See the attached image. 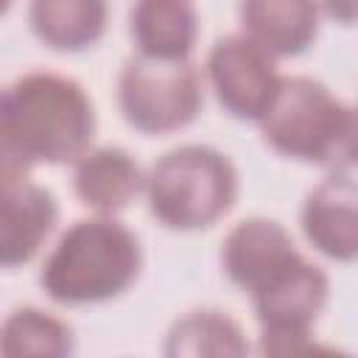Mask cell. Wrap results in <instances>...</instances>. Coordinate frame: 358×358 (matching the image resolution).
<instances>
[{
    "mask_svg": "<svg viewBox=\"0 0 358 358\" xmlns=\"http://www.w3.org/2000/svg\"><path fill=\"white\" fill-rule=\"evenodd\" d=\"M0 126L34 162L62 165L90 151L95 109L78 81L36 70L0 87Z\"/></svg>",
    "mask_w": 358,
    "mask_h": 358,
    "instance_id": "cell-1",
    "label": "cell"
},
{
    "mask_svg": "<svg viewBox=\"0 0 358 358\" xmlns=\"http://www.w3.org/2000/svg\"><path fill=\"white\" fill-rule=\"evenodd\" d=\"M143 252L115 218L76 221L48 255L39 285L62 305H92L120 296L140 274Z\"/></svg>",
    "mask_w": 358,
    "mask_h": 358,
    "instance_id": "cell-2",
    "label": "cell"
},
{
    "mask_svg": "<svg viewBox=\"0 0 358 358\" xmlns=\"http://www.w3.org/2000/svg\"><path fill=\"white\" fill-rule=\"evenodd\" d=\"M257 123L263 140L282 157L327 168L352 165L358 134L355 112L316 78H280Z\"/></svg>",
    "mask_w": 358,
    "mask_h": 358,
    "instance_id": "cell-3",
    "label": "cell"
},
{
    "mask_svg": "<svg viewBox=\"0 0 358 358\" xmlns=\"http://www.w3.org/2000/svg\"><path fill=\"white\" fill-rule=\"evenodd\" d=\"M151 213L171 229H204L238 199V171L210 145H179L162 154L145 182Z\"/></svg>",
    "mask_w": 358,
    "mask_h": 358,
    "instance_id": "cell-4",
    "label": "cell"
},
{
    "mask_svg": "<svg viewBox=\"0 0 358 358\" xmlns=\"http://www.w3.org/2000/svg\"><path fill=\"white\" fill-rule=\"evenodd\" d=\"M201 76L187 59H126L117 78V106L143 134H168L196 120L201 109Z\"/></svg>",
    "mask_w": 358,
    "mask_h": 358,
    "instance_id": "cell-5",
    "label": "cell"
},
{
    "mask_svg": "<svg viewBox=\"0 0 358 358\" xmlns=\"http://www.w3.org/2000/svg\"><path fill=\"white\" fill-rule=\"evenodd\" d=\"M249 294L257 322L263 327V352L288 355L310 350V327L330 296L327 274L319 266H313L296 252Z\"/></svg>",
    "mask_w": 358,
    "mask_h": 358,
    "instance_id": "cell-6",
    "label": "cell"
},
{
    "mask_svg": "<svg viewBox=\"0 0 358 358\" xmlns=\"http://www.w3.org/2000/svg\"><path fill=\"white\" fill-rule=\"evenodd\" d=\"M207 76L218 103L238 120H260L280 84L274 56L246 34H232L213 45Z\"/></svg>",
    "mask_w": 358,
    "mask_h": 358,
    "instance_id": "cell-7",
    "label": "cell"
},
{
    "mask_svg": "<svg viewBox=\"0 0 358 358\" xmlns=\"http://www.w3.org/2000/svg\"><path fill=\"white\" fill-rule=\"evenodd\" d=\"M302 232L322 255L350 263L358 255V187L350 168H333V173L316 185L302 204Z\"/></svg>",
    "mask_w": 358,
    "mask_h": 358,
    "instance_id": "cell-8",
    "label": "cell"
},
{
    "mask_svg": "<svg viewBox=\"0 0 358 358\" xmlns=\"http://www.w3.org/2000/svg\"><path fill=\"white\" fill-rule=\"evenodd\" d=\"M59 218L50 190L22 182L0 190V268L28 263L48 241Z\"/></svg>",
    "mask_w": 358,
    "mask_h": 358,
    "instance_id": "cell-9",
    "label": "cell"
},
{
    "mask_svg": "<svg viewBox=\"0 0 358 358\" xmlns=\"http://www.w3.org/2000/svg\"><path fill=\"white\" fill-rule=\"evenodd\" d=\"M294 255H296V246L291 235L277 221L255 215L232 227L221 249V263L227 277L238 288L252 291L257 282H263L274 268L288 263Z\"/></svg>",
    "mask_w": 358,
    "mask_h": 358,
    "instance_id": "cell-10",
    "label": "cell"
},
{
    "mask_svg": "<svg viewBox=\"0 0 358 358\" xmlns=\"http://www.w3.org/2000/svg\"><path fill=\"white\" fill-rule=\"evenodd\" d=\"M241 22L271 56H299L319 31V0H241Z\"/></svg>",
    "mask_w": 358,
    "mask_h": 358,
    "instance_id": "cell-11",
    "label": "cell"
},
{
    "mask_svg": "<svg viewBox=\"0 0 358 358\" xmlns=\"http://www.w3.org/2000/svg\"><path fill=\"white\" fill-rule=\"evenodd\" d=\"M143 182L145 179L134 157L117 145L92 148L76 159L73 190L81 204L98 210L101 215L123 210L143 190Z\"/></svg>",
    "mask_w": 358,
    "mask_h": 358,
    "instance_id": "cell-12",
    "label": "cell"
},
{
    "mask_svg": "<svg viewBox=\"0 0 358 358\" xmlns=\"http://www.w3.org/2000/svg\"><path fill=\"white\" fill-rule=\"evenodd\" d=\"M131 36L143 56L187 59L199 36L193 0H137L131 6Z\"/></svg>",
    "mask_w": 358,
    "mask_h": 358,
    "instance_id": "cell-13",
    "label": "cell"
},
{
    "mask_svg": "<svg viewBox=\"0 0 358 358\" xmlns=\"http://www.w3.org/2000/svg\"><path fill=\"white\" fill-rule=\"evenodd\" d=\"M106 0H31L28 20L34 34L53 50L92 48L106 31Z\"/></svg>",
    "mask_w": 358,
    "mask_h": 358,
    "instance_id": "cell-14",
    "label": "cell"
},
{
    "mask_svg": "<svg viewBox=\"0 0 358 358\" xmlns=\"http://www.w3.org/2000/svg\"><path fill=\"white\" fill-rule=\"evenodd\" d=\"M246 352L249 344L241 327L221 310H190L173 322L165 338V355L171 358H218Z\"/></svg>",
    "mask_w": 358,
    "mask_h": 358,
    "instance_id": "cell-15",
    "label": "cell"
},
{
    "mask_svg": "<svg viewBox=\"0 0 358 358\" xmlns=\"http://www.w3.org/2000/svg\"><path fill=\"white\" fill-rule=\"evenodd\" d=\"M0 352L8 358H62L73 352V330L39 308H17L0 324Z\"/></svg>",
    "mask_w": 358,
    "mask_h": 358,
    "instance_id": "cell-16",
    "label": "cell"
},
{
    "mask_svg": "<svg viewBox=\"0 0 358 358\" xmlns=\"http://www.w3.org/2000/svg\"><path fill=\"white\" fill-rule=\"evenodd\" d=\"M31 165L34 159L25 154V148L0 126V190L28 182Z\"/></svg>",
    "mask_w": 358,
    "mask_h": 358,
    "instance_id": "cell-17",
    "label": "cell"
},
{
    "mask_svg": "<svg viewBox=\"0 0 358 358\" xmlns=\"http://www.w3.org/2000/svg\"><path fill=\"white\" fill-rule=\"evenodd\" d=\"M322 6H324V11L336 22L352 25V20H355V0H322Z\"/></svg>",
    "mask_w": 358,
    "mask_h": 358,
    "instance_id": "cell-18",
    "label": "cell"
},
{
    "mask_svg": "<svg viewBox=\"0 0 358 358\" xmlns=\"http://www.w3.org/2000/svg\"><path fill=\"white\" fill-rule=\"evenodd\" d=\"M11 3H14V0H0V17H3V14L11 8Z\"/></svg>",
    "mask_w": 358,
    "mask_h": 358,
    "instance_id": "cell-19",
    "label": "cell"
}]
</instances>
